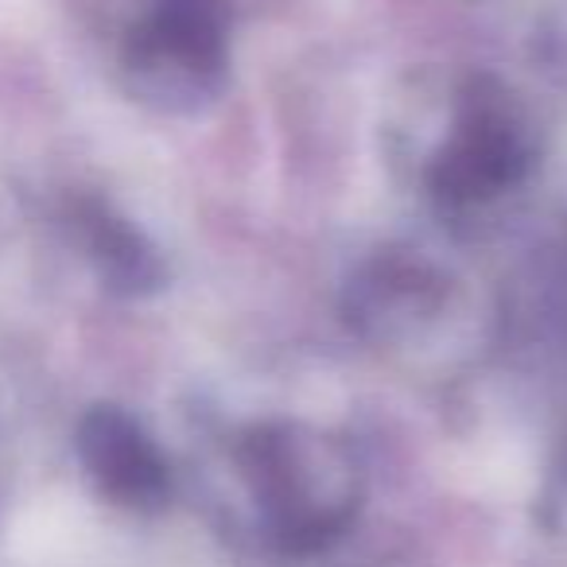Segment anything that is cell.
<instances>
[{
  "mask_svg": "<svg viewBox=\"0 0 567 567\" xmlns=\"http://www.w3.org/2000/svg\"><path fill=\"white\" fill-rule=\"evenodd\" d=\"M237 458L280 556H316L347 533L358 509V471L347 443L303 424H265Z\"/></svg>",
  "mask_w": 567,
  "mask_h": 567,
  "instance_id": "cell-1",
  "label": "cell"
},
{
  "mask_svg": "<svg viewBox=\"0 0 567 567\" xmlns=\"http://www.w3.org/2000/svg\"><path fill=\"white\" fill-rule=\"evenodd\" d=\"M133 90L164 110H195L226 74V9L218 0H152L121 48Z\"/></svg>",
  "mask_w": 567,
  "mask_h": 567,
  "instance_id": "cell-2",
  "label": "cell"
},
{
  "mask_svg": "<svg viewBox=\"0 0 567 567\" xmlns=\"http://www.w3.org/2000/svg\"><path fill=\"white\" fill-rule=\"evenodd\" d=\"M74 245L121 296H148L164 284V260L141 229H133L105 198L74 195L63 210Z\"/></svg>",
  "mask_w": 567,
  "mask_h": 567,
  "instance_id": "cell-6",
  "label": "cell"
},
{
  "mask_svg": "<svg viewBox=\"0 0 567 567\" xmlns=\"http://www.w3.org/2000/svg\"><path fill=\"white\" fill-rule=\"evenodd\" d=\"M528 172V141L509 97L489 79H474L463 94L455 136L435 156L427 183L443 203H489L517 187Z\"/></svg>",
  "mask_w": 567,
  "mask_h": 567,
  "instance_id": "cell-3",
  "label": "cell"
},
{
  "mask_svg": "<svg viewBox=\"0 0 567 567\" xmlns=\"http://www.w3.org/2000/svg\"><path fill=\"white\" fill-rule=\"evenodd\" d=\"M74 447L94 486L125 509H159L172 494V474L156 443L113 404H97L79 420Z\"/></svg>",
  "mask_w": 567,
  "mask_h": 567,
  "instance_id": "cell-5",
  "label": "cell"
},
{
  "mask_svg": "<svg viewBox=\"0 0 567 567\" xmlns=\"http://www.w3.org/2000/svg\"><path fill=\"white\" fill-rule=\"evenodd\" d=\"M451 300L440 268L409 252H389L365 265L347 288V316L373 342H409Z\"/></svg>",
  "mask_w": 567,
  "mask_h": 567,
  "instance_id": "cell-4",
  "label": "cell"
}]
</instances>
